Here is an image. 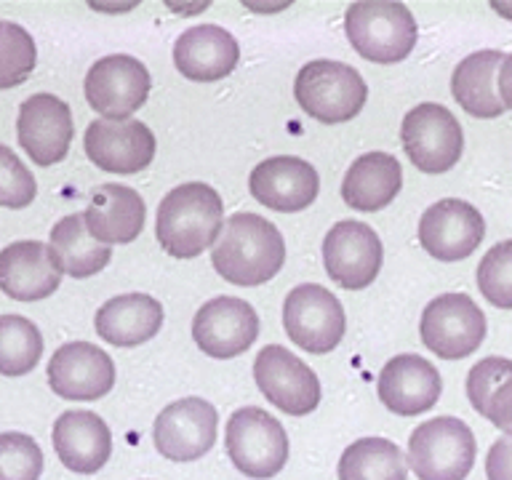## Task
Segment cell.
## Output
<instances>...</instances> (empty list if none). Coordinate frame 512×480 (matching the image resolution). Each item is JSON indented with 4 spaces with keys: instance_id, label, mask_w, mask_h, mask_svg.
<instances>
[{
    "instance_id": "ffe728a7",
    "label": "cell",
    "mask_w": 512,
    "mask_h": 480,
    "mask_svg": "<svg viewBox=\"0 0 512 480\" xmlns=\"http://www.w3.org/2000/svg\"><path fill=\"white\" fill-rule=\"evenodd\" d=\"M64 272L40 240H16L0 251V291L16 302H40L54 294Z\"/></svg>"
},
{
    "instance_id": "44dd1931",
    "label": "cell",
    "mask_w": 512,
    "mask_h": 480,
    "mask_svg": "<svg viewBox=\"0 0 512 480\" xmlns=\"http://www.w3.org/2000/svg\"><path fill=\"white\" fill-rule=\"evenodd\" d=\"M376 392L392 414L416 416L430 411L443 392V379L430 360L419 355H395L384 363Z\"/></svg>"
},
{
    "instance_id": "2e32d148",
    "label": "cell",
    "mask_w": 512,
    "mask_h": 480,
    "mask_svg": "<svg viewBox=\"0 0 512 480\" xmlns=\"http://www.w3.org/2000/svg\"><path fill=\"white\" fill-rule=\"evenodd\" d=\"M88 160L107 174H139L155 158V134L142 120H91L83 136Z\"/></svg>"
},
{
    "instance_id": "cb8c5ba5",
    "label": "cell",
    "mask_w": 512,
    "mask_h": 480,
    "mask_svg": "<svg viewBox=\"0 0 512 480\" xmlns=\"http://www.w3.org/2000/svg\"><path fill=\"white\" fill-rule=\"evenodd\" d=\"M144 216H147V206H144L142 195L126 184L96 187L91 203L83 211L91 238L104 246L131 243L139 238L144 230Z\"/></svg>"
},
{
    "instance_id": "e0dca14e",
    "label": "cell",
    "mask_w": 512,
    "mask_h": 480,
    "mask_svg": "<svg viewBox=\"0 0 512 480\" xmlns=\"http://www.w3.org/2000/svg\"><path fill=\"white\" fill-rule=\"evenodd\" d=\"M70 104L54 94H32L24 99L16 118V136L22 150L38 166H54L67 158L72 144Z\"/></svg>"
},
{
    "instance_id": "8d00e7d4",
    "label": "cell",
    "mask_w": 512,
    "mask_h": 480,
    "mask_svg": "<svg viewBox=\"0 0 512 480\" xmlns=\"http://www.w3.org/2000/svg\"><path fill=\"white\" fill-rule=\"evenodd\" d=\"M486 419L502 432L512 435V379H507V382L494 392Z\"/></svg>"
},
{
    "instance_id": "1f68e13d",
    "label": "cell",
    "mask_w": 512,
    "mask_h": 480,
    "mask_svg": "<svg viewBox=\"0 0 512 480\" xmlns=\"http://www.w3.org/2000/svg\"><path fill=\"white\" fill-rule=\"evenodd\" d=\"M478 288L483 299L512 310V240H502L478 264Z\"/></svg>"
},
{
    "instance_id": "8992f818",
    "label": "cell",
    "mask_w": 512,
    "mask_h": 480,
    "mask_svg": "<svg viewBox=\"0 0 512 480\" xmlns=\"http://www.w3.org/2000/svg\"><path fill=\"white\" fill-rule=\"evenodd\" d=\"M224 448L235 470L256 480L275 478L286 467L291 451L283 424L256 406L238 408L227 419Z\"/></svg>"
},
{
    "instance_id": "d4e9b609",
    "label": "cell",
    "mask_w": 512,
    "mask_h": 480,
    "mask_svg": "<svg viewBox=\"0 0 512 480\" xmlns=\"http://www.w3.org/2000/svg\"><path fill=\"white\" fill-rule=\"evenodd\" d=\"M96 334L115 347H139L163 326V304L150 294L112 296L96 310Z\"/></svg>"
},
{
    "instance_id": "ba28073f",
    "label": "cell",
    "mask_w": 512,
    "mask_h": 480,
    "mask_svg": "<svg viewBox=\"0 0 512 480\" xmlns=\"http://www.w3.org/2000/svg\"><path fill=\"white\" fill-rule=\"evenodd\" d=\"M283 328L296 347L326 355L344 339L347 318L342 302L326 286L302 283L291 288L283 302Z\"/></svg>"
},
{
    "instance_id": "277c9868",
    "label": "cell",
    "mask_w": 512,
    "mask_h": 480,
    "mask_svg": "<svg viewBox=\"0 0 512 480\" xmlns=\"http://www.w3.org/2000/svg\"><path fill=\"white\" fill-rule=\"evenodd\" d=\"M296 104L320 123H347L363 110L368 86L352 64L315 59L304 64L294 80Z\"/></svg>"
},
{
    "instance_id": "5bb4252c",
    "label": "cell",
    "mask_w": 512,
    "mask_h": 480,
    "mask_svg": "<svg viewBox=\"0 0 512 480\" xmlns=\"http://www.w3.org/2000/svg\"><path fill=\"white\" fill-rule=\"evenodd\" d=\"M259 336V315L246 299L216 296L208 299L192 320V339L208 358H238Z\"/></svg>"
},
{
    "instance_id": "836d02e7",
    "label": "cell",
    "mask_w": 512,
    "mask_h": 480,
    "mask_svg": "<svg viewBox=\"0 0 512 480\" xmlns=\"http://www.w3.org/2000/svg\"><path fill=\"white\" fill-rule=\"evenodd\" d=\"M38 195V182L11 147L0 144V206L27 208Z\"/></svg>"
},
{
    "instance_id": "d590c367",
    "label": "cell",
    "mask_w": 512,
    "mask_h": 480,
    "mask_svg": "<svg viewBox=\"0 0 512 480\" xmlns=\"http://www.w3.org/2000/svg\"><path fill=\"white\" fill-rule=\"evenodd\" d=\"M488 480H512V435L494 440L486 456Z\"/></svg>"
},
{
    "instance_id": "7c38bea8",
    "label": "cell",
    "mask_w": 512,
    "mask_h": 480,
    "mask_svg": "<svg viewBox=\"0 0 512 480\" xmlns=\"http://www.w3.org/2000/svg\"><path fill=\"white\" fill-rule=\"evenodd\" d=\"M254 379L267 403L288 416L312 414L320 403L318 374L280 344H267L254 360Z\"/></svg>"
},
{
    "instance_id": "603a6c76",
    "label": "cell",
    "mask_w": 512,
    "mask_h": 480,
    "mask_svg": "<svg viewBox=\"0 0 512 480\" xmlns=\"http://www.w3.org/2000/svg\"><path fill=\"white\" fill-rule=\"evenodd\" d=\"M240 62V46L219 24H195L174 43V64L187 80L214 83L227 78Z\"/></svg>"
},
{
    "instance_id": "6da1fadb",
    "label": "cell",
    "mask_w": 512,
    "mask_h": 480,
    "mask_svg": "<svg viewBox=\"0 0 512 480\" xmlns=\"http://www.w3.org/2000/svg\"><path fill=\"white\" fill-rule=\"evenodd\" d=\"M214 270L235 286H262L283 270L286 240L264 216L232 214L211 251Z\"/></svg>"
},
{
    "instance_id": "e575fe53",
    "label": "cell",
    "mask_w": 512,
    "mask_h": 480,
    "mask_svg": "<svg viewBox=\"0 0 512 480\" xmlns=\"http://www.w3.org/2000/svg\"><path fill=\"white\" fill-rule=\"evenodd\" d=\"M507 379H512V360L491 355V358H483L480 363H475L470 368V374H467V398H470V406L480 416H486L494 392Z\"/></svg>"
},
{
    "instance_id": "4dcf8cb0",
    "label": "cell",
    "mask_w": 512,
    "mask_h": 480,
    "mask_svg": "<svg viewBox=\"0 0 512 480\" xmlns=\"http://www.w3.org/2000/svg\"><path fill=\"white\" fill-rule=\"evenodd\" d=\"M38 62L35 40L22 24L0 19V88L22 86Z\"/></svg>"
},
{
    "instance_id": "7a4b0ae2",
    "label": "cell",
    "mask_w": 512,
    "mask_h": 480,
    "mask_svg": "<svg viewBox=\"0 0 512 480\" xmlns=\"http://www.w3.org/2000/svg\"><path fill=\"white\" fill-rule=\"evenodd\" d=\"M224 230L222 195L203 182L179 184L160 200L155 235L174 259H195L219 240Z\"/></svg>"
},
{
    "instance_id": "9a60e30c",
    "label": "cell",
    "mask_w": 512,
    "mask_h": 480,
    "mask_svg": "<svg viewBox=\"0 0 512 480\" xmlns=\"http://www.w3.org/2000/svg\"><path fill=\"white\" fill-rule=\"evenodd\" d=\"M483 238H486L483 214L467 200H438L419 219V243L438 262L467 259L475 254Z\"/></svg>"
},
{
    "instance_id": "74e56055",
    "label": "cell",
    "mask_w": 512,
    "mask_h": 480,
    "mask_svg": "<svg viewBox=\"0 0 512 480\" xmlns=\"http://www.w3.org/2000/svg\"><path fill=\"white\" fill-rule=\"evenodd\" d=\"M496 88H499V99L507 110H512V54L504 56L502 67H499V78H496Z\"/></svg>"
},
{
    "instance_id": "d6a6232c",
    "label": "cell",
    "mask_w": 512,
    "mask_h": 480,
    "mask_svg": "<svg viewBox=\"0 0 512 480\" xmlns=\"http://www.w3.org/2000/svg\"><path fill=\"white\" fill-rule=\"evenodd\" d=\"M43 451L24 432H0V480H38Z\"/></svg>"
},
{
    "instance_id": "5b68a950",
    "label": "cell",
    "mask_w": 512,
    "mask_h": 480,
    "mask_svg": "<svg viewBox=\"0 0 512 480\" xmlns=\"http://www.w3.org/2000/svg\"><path fill=\"white\" fill-rule=\"evenodd\" d=\"M475 435L462 419L438 416L408 438V467L419 480H464L475 467Z\"/></svg>"
},
{
    "instance_id": "8fae6325",
    "label": "cell",
    "mask_w": 512,
    "mask_h": 480,
    "mask_svg": "<svg viewBox=\"0 0 512 480\" xmlns=\"http://www.w3.org/2000/svg\"><path fill=\"white\" fill-rule=\"evenodd\" d=\"M384 262V248L374 227L355 219L336 222L323 238V264L328 278L347 291H360L374 283Z\"/></svg>"
},
{
    "instance_id": "83f0119b",
    "label": "cell",
    "mask_w": 512,
    "mask_h": 480,
    "mask_svg": "<svg viewBox=\"0 0 512 480\" xmlns=\"http://www.w3.org/2000/svg\"><path fill=\"white\" fill-rule=\"evenodd\" d=\"M48 246L54 251L59 270L70 278H91L112 259V248L91 238L83 214H67L54 224Z\"/></svg>"
},
{
    "instance_id": "9c48e42d",
    "label": "cell",
    "mask_w": 512,
    "mask_h": 480,
    "mask_svg": "<svg viewBox=\"0 0 512 480\" xmlns=\"http://www.w3.org/2000/svg\"><path fill=\"white\" fill-rule=\"evenodd\" d=\"M419 334L440 360H462L486 339V315L467 294H443L424 307Z\"/></svg>"
},
{
    "instance_id": "484cf974",
    "label": "cell",
    "mask_w": 512,
    "mask_h": 480,
    "mask_svg": "<svg viewBox=\"0 0 512 480\" xmlns=\"http://www.w3.org/2000/svg\"><path fill=\"white\" fill-rule=\"evenodd\" d=\"M403 187V171L395 155L390 152H366L352 160L342 182L344 203L363 214L382 211L398 198Z\"/></svg>"
},
{
    "instance_id": "30bf717a",
    "label": "cell",
    "mask_w": 512,
    "mask_h": 480,
    "mask_svg": "<svg viewBox=\"0 0 512 480\" xmlns=\"http://www.w3.org/2000/svg\"><path fill=\"white\" fill-rule=\"evenodd\" d=\"M150 70L136 56L112 54L86 72V99L104 120H128L150 96Z\"/></svg>"
},
{
    "instance_id": "7402d4cb",
    "label": "cell",
    "mask_w": 512,
    "mask_h": 480,
    "mask_svg": "<svg viewBox=\"0 0 512 480\" xmlns=\"http://www.w3.org/2000/svg\"><path fill=\"white\" fill-rule=\"evenodd\" d=\"M56 456L70 472L78 475H94L110 462L112 432L102 416L86 408L64 411L54 422Z\"/></svg>"
},
{
    "instance_id": "4316f807",
    "label": "cell",
    "mask_w": 512,
    "mask_h": 480,
    "mask_svg": "<svg viewBox=\"0 0 512 480\" xmlns=\"http://www.w3.org/2000/svg\"><path fill=\"white\" fill-rule=\"evenodd\" d=\"M504 56L507 54L496 51V48H483V51L464 56L462 62L456 64L454 75H451V94L472 118L491 120L507 110L499 99V88H496Z\"/></svg>"
},
{
    "instance_id": "52a82bcc",
    "label": "cell",
    "mask_w": 512,
    "mask_h": 480,
    "mask_svg": "<svg viewBox=\"0 0 512 480\" xmlns=\"http://www.w3.org/2000/svg\"><path fill=\"white\" fill-rule=\"evenodd\" d=\"M400 142L408 160L422 174H446L459 163L464 150V134L456 115L435 102L416 104L406 112Z\"/></svg>"
},
{
    "instance_id": "ac0fdd59",
    "label": "cell",
    "mask_w": 512,
    "mask_h": 480,
    "mask_svg": "<svg viewBox=\"0 0 512 480\" xmlns=\"http://www.w3.org/2000/svg\"><path fill=\"white\" fill-rule=\"evenodd\" d=\"M48 384L64 400H99L115 384V363L91 342H67L48 360Z\"/></svg>"
},
{
    "instance_id": "d6986e66",
    "label": "cell",
    "mask_w": 512,
    "mask_h": 480,
    "mask_svg": "<svg viewBox=\"0 0 512 480\" xmlns=\"http://www.w3.org/2000/svg\"><path fill=\"white\" fill-rule=\"evenodd\" d=\"M248 190L262 206L280 211V214H296L315 203L320 192V176L315 166L296 155H275L262 160L251 171Z\"/></svg>"
},
{
    "instance_id": "3957f363",
    "label": "cell",
    "mask_w": 512,
    "mask_h": 480,
    "mask_svg": "<svg viewBox=\"0 0 512 480\" xmlns=\"http://www.w3.org/2000/svg\"><path fill=\"white\" fill-rule=\"evenodd\" d=\"M344 32L352 48L374 64L403 62L419 38L416 19L408 6L384 0L352 3L344 11Z\"/></svg>"
},
{
    "instance_id": "4fadbf2b",
    "label": "cell",
    "mask_w": 512,
    "mask_h": 480,
    "mask_svg": "<svg viewBox=\"0 0 512 480\" xmlns=\"http://www.w3.org/2000/svg\"><path fill=\"white\" fill-rule=\"evenodd\" d=\"M219 414L203 398H182L168 403L155 419L152 440L160 456L171 462H195L216 443Z\"/></svg>"
},
{
    "instance_id": "f35d334b",
    "label": "cell",
    "mask_w": 512,
    "mask_h": 480,
    "mask_svg": "<svg viewBox=\"0 0 512 480\" xmlns=\"http://www.w3.org/2000/svg\"><path fill=\"white\" fill-rule=\"evenodd\" d=\"M491 11H496V14L512 22V3H499V0H494V3H491Z\"/></svg>"
},
{
    "instance_id": "f546056e",
    "label": "cell",
    "mask_w": 512,
    "mask_h": 480,
    "mask_svg": "<svg viewBox=\"0 0 512 480\" xmlns=\"http://www.w3.org/2000/svg\"><path fill=\"white\" fill-rule=\"evenodd\" d=\"M43 358V336L22 315H0V376H24Z\"/></svg>"
},
{
    "instance_id": "f1b7e54d",
    "label": "cell",
    "mask_w": 512,
    "mask_h": 480,
    "mask_svg": "<svg viewBox=\"0 0 512 480\" xmlns=\"http://www.w3.org/2000/svg\"><path fill=\"white\" fill-rule=\"evenodd\" d=\"M408 462L392 440L360 438L344 448L339 480H406Z\"/></svg>"
}]
</instances>
